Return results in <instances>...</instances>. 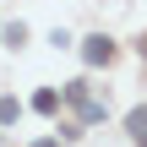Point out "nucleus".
Listing matches in <instances>:
<instances>
[{"label": "nucleus", "instance_id": "f257e3e1", "mask_svg": "<svg viewBox=\"0 0 147 147\" xmlns=\"http://www.w3.org/2000/svg\"><path fill=\"white\" fill-rule=\"evenodd\" d=\"M82 55H87V65H109V60H115V44L98 33V38H87V49H82Z\"/></svg>", "mask_w": 147, "mask_h": 147}, {"label": "nucleus", "instance_id": "39448f33", "mask_svg": "<svg viewBox=\"0 0 147 147\" xmlns=\"http://www.w3.org/2000/svg\"><path fill=\"white\" fill-rule=\"evenodd\" d=\"M33 147H55V142H33Z\"/></svg>", "mask_w": 147, "mask_h": 147}, {"label": "nucleus", "instance_id": "7ed1b4c3", "mask_svg": "<svg viewBox=\"0 0 147 147\" xmlns=\"http://www.w3.org/2000/svg\"><path fill=\"white\" fill-rule=\"evenodd\" d=\"M33 109H38V115H55V109H60V93H55V87H44V93L33 98Z\"/></svg>", "mask_w": 147, "mask_h": 147}, {"label": "nucleus", "instance_id": "f03ea898", "mask_svg": "<svg viewBox=\"0 0 147 147\" xmlns=\"http://www.w3.org/2000/svg\"><path fill=\"white\" fill-rule=\"evenodd\" d=\"M125 125H131V136H136V142H147V104L125 115Z\"/></svg>", "mask_w": 147, "mask_h": 147}, {"label": "nucleus", "instance_id": "20e7f679", "mask_svg": "<svg viewBox=\"0 0 147 147\" xmlns=\"http://www.w3.org/2000/svg\"><path fill=\"white\" fill-rule=\"evenodd\" d=\"M16 115H22V104H16V98H0V125H11Z\"/></svg>", "mask_w": 147, "mask_h": 147}]
</instances>
